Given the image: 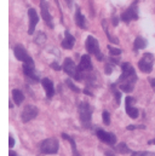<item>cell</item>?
<instances>
[{
  "mask_svg": "<svg viewBox=\"0 0 155 156\" xmlns=\"http://www.w3.org/2000/svg\"><path fill=\"white\" fill-rule=\"evenodd\" d=\"M13 53H15V57H16L18 61H21V62H23V63H26V64L34 66V61H33L32 57L27 53V51H26V48H24L23 46L17 45V46L13 48Z\"/></svg>",
  "mask_w": 155,
  "mask_h": 156,
  "instance_id": "8992f818",
  "label": "cell"
},
{
  "mask_svg": "<svg viewBox=\"0 0 155 156\" xmlns=\"http://www.w3.org/2000/svg\"><path fill=\"white\" fill-rule=\"evenodd\" d=\"M102 119H103L104 125H109V123H110V114H109L107 110H104V112H103V114H102Z\"/></svg>",
  "mask_w": 155,
  "mask_h": 156,
  "instance_id": "d4e9b609",
  "label": "cell"
},
{
  "mask_svg": "<svg viewBox=\"0 0 155 156\" xmlns=\"http://www.w3.org/2000/svg\"><path fill=\"white\" fill-rule=\"evenodd\" d=\"M45 40H46V37H45V34L39 32L38 35H37V38H35V42H38L39 45H41V44H44V42H45Z\"/></svg>",
  "mask_w": 155,
  "mask_h": 156,
  "instance_id": "484cf974",
  "label": "cell"
},
{
  "mask_svg": "<svg viewBox=\"0 0 155 156\" xmlns=\"http://www.w3.org/2000/svg\"><path fill=\"white\" fill-rule=\"evenodd\" d=\"M66 1H67V2H68V4H69V5H70V4H72V2H73V0H66Z\"/></svg>",
  "mask_w": 155,
  "mask_h": 156,
  "instance_id": "ab89813d",
  "label": "cell"
},
{
  "mask_svg": "<svg viewBox=\"0 0 155 156\" xmlns=\"http://www.w3.org/2000/svg\"><path fill=\"white\" fill-rule=\"evenodd\" d=\"M150 85L152 87H155V79H150Z\"/></svg>",
  "mask_w": 155,
  "mask_h": 156,
  "instance_id": "d590c367",
  "label": "cell"
},
{
  "mask_svg": "<svg viewBox=\"0 0 155 156\" xmlns=\"http://www.w3.org/2000/svg\"><path fill=\"white\" fill-rule=\"evenodd\" d=\"M40 7H41V16H42V20H44V21L46 22V24L52 29L55 26H53L52 17H51V15H50V12H49V9H47V4L42 2V4L40 5Z\"/></svg>",
  "mask_w": 155,
  "mask_h": 156,
  "instance_id": "7c38bea8",
  "label": "cell"
},
{
  "mask_svg": "<svg viewBox=\"0 0 155 156\" xmlns=\"http://www.w3.org/2000/svg\"><path fill=\"white\" fill-rule=\"evenodd\" d=\"M126 113H127V115L131 117V119H137L138 117V109L137 108H135L133 105L132 107H126Z\"/></svg>",
  "mask_w": 155,
  "mask_h": 156,
  "instance_id": "44dd1931",
  "label": "cell"
},
{
  "mask_svg": "<svg viewBox=\"0 0 155 156\" xmlns=\"http://www.w3.org/2000/svg\"><path fill=\"white\" fill-rule=\"evenodd\" d=\"M149 144H154V145H155V139H153V140H150V142H149Z\"/></svg>",
  "mask_w": 155,
  "mask_h": 156,
  "instance_id": "f35d334b",
  "label": "cell"
},
{
  "mask_svg": "<svg viewBox=\"0 0 155 156\" xmlns=\"http://www.w3.org/2000/svg\"><path fill=\"white\" fill-rule=\"evenodd\" d=\"M146 46H147V40L144 39V38H142V37L136 38L135 44H133L135 50H142V48H144Z\"/></svg>",
  "mask_w": 155,
  "mask_h": 156,
  "instance_id": "ac0fdd59",
  "label": "cell"
},
{
  "mask_svg": "<svg viewBox=\"0 0 155 156\" xmlns=\"http://www.w3.org/2000/svg\"><path fill=\"white\" fill-rule=\"evenodd\" d=\"M12 98H13V102L17 105H21V103L24 101V94L20 90H13L12 91Z\"/></svg>",
  "mask_w": 155,
  "mask_h": 156,
  "instance_id": "e0dca14e",
  "label": "cell"
},
{
  "mask_svg": "<svg viewBox=\"0 0 155 156\" xmlns=\"http://www.w3.org/2000/svg\"><path fill=\"white\" fill-rule=\"evenodd\" d=\"M23 73L26 74V76H28V78L33 79V80H35V81H39V75L38 73H37V70H35V68H34V66H31V64H23Z\"/></svg>",
  "mask_w": 155,
  "mask_h": 156,
  "instance_id": "9a60e30c",
  "label": "cell"
},
{
  "mask_svg": "<svg viewBox=\"0 0 155 156\" xmlns=\"http://www.w3.org/2000/svg\"><path fill=\"white\" fill-rule=\"evenodd\" d=\"M138 1H135L125 12L121 13V21L125 23H130L131 21H135L138 18V10H137Z\"/></svg>",
  "mask_w": 155,
  "mask_h": 156,
  "instance_id": "5b68a950",
  "label": "cell"
},
{
  "mask_svg": "<svg viewBox=\"0 0 155 156\" xmlns=\"http://www.w3.org/2000/svg\"><path fill=\"white\" fill-rule=\"evenodd\" d=\"M85 47H86L87 52L95 55L98 61H102L103 59V55L99 52V44H98V41H97L96 38L88 35L86 38V41H85Z\"/></svg>",
  "mask_w": 155,
  "mask_h": 156,
  "instance_id": "3957f363",
  "label": "cell"
},
{
  "mask_svg": "<svg viewBox=\"0 0 155 156\" xmlns=\"http://www.w3.org/2000/svg\"><path fill=\"white\" fill-rule=\"evenodd\" d=\"M108 50H109V52H110V55H112V56H119V55H121V50H120V48H117V47L108 46Z\"/></svg>",
  "mask_w": 155,
  "mask_h": 156,
  "instance_id": "cb8c5ba5",
  "label": "cell"
},
{
  "mask_svg": "<svg viewBox=\"0 0 155 156\" xmlns=\"http://www.w3.org/2000/svg\"><path fill=\"white\" fill-rule=\"evenodd\" d=\"M133 86H135V82H131V81L122 82V83H120V90L128 93V92H132L133 91Z\"/></svg>",
  "mask_w": 155,
  "mask_h": 156,
  "instance_id": "d6986e66",
  "label": "cell"
},
{
  "mask_svg": "<svg viewBox=\"0 0 155 156\" xmlns=\"http://www.w3.org/2000/svg\"><path fill=\"white\" fill-rule=\"evenodd\" d=\"M125 102H126V107H132L136 101H135L133 97H126V101Z\"/></svg>",
  "mask_w": 155,
  "mask_h": 156,
  "instance_id": "83f0119b",
  "label": "cell"
},
{
  "mask_svg": "<svg viewBox=\"0 0 155 156\" xmlns=\"http://www.w3.org/2000/svg\"><path fill=\"white\" fill-rule=\"evenodd\" d=\"M114 96H115L116 103H117V105H119V104H120V101H121V93H120L119 91L114 90Z\"/></svg>",
  "mask_w": 155,
  "mask_h": 156,
  "instance_id": "4dcf8cb0",
  "label": "cell"
},
{
  "mask_svg": "<svg viewBox=\"0 0 155 156\" xmlns=\"http://www.w3.org/2000/svg\"><path fill=\"white\" fill-rule=\"evenodd\" d=\"M41 85L46 92V97L47 98H52L53 94H55V86H53V82L47 78H44L41 80Z\"/></svg>",
  "mask_w": 155,
  "mask_h": 156,
  "instance_id": "8fae6325",
  "label": "cell"
},
{
  "mask_svg": "<svg viewBox=\"0 0 155 156\" xmlns=\"http://www.w3.org/2000/svg\"><path fill=\"white\" fill-rule=\"evenodd\" d=\"M62 138H64V139H67L70 144H72V148H73V150H74V153L77 151V145H75V142L73 140V138H70L68 134H66V133H62Z\"/></svg>",
  "mask_w": 155,
  "mask_h": 156,
  "instance_id": "603a6c76",
  "label": "cell"
},
{
  "mask_svg": "<svg viewBox=\"0 0 155 156\" xmlns=\"http://www.w3.org/2000/svg\"><path fill=\"white\" fill-rule=\"evenodd\" d=\"M81 72H90L92 70V62H91V58L88 55H84L80 59V63H79V67H78Z\"/></svg>",
  "mask_w": 155,
  "mask_h": 156,
  "instance_id": "4fadbf2b",
  "label": "cell"
},
{
  "mask_svg": "<svg viewBox=\"0 0 155 156\" xmlns=\"http://www.w3.org/2000/svg\"><path fill=\"white\" fill-rule=\"evenodd\" d=\"M37 116H38V108L34 105H27L21 114V119L23 122H29Z\"/></svg>",
  "mask_w": 155,
  "mask_h": 156,
  "instance_id": "9c48e42d",
  "label": "cell"
},
{
  "mask_svg": "<svg viewBox=\"0 0 155 156\" xmlns=\"http://www.w3.org/2000/svg\"><path fill=\"white\" fill-rule=\"evenodd\" d=\"M9 145H10V148L15 147V138L12 136H10V138H9Z\"/></svg>",
  "mask_w": 155,
  "mask_h": 156,
  "instance_id": "1f68e13d",
  "label": "cell"
},
{
  "mask_svg": "<svg viewBox=\"0 0 155 156\" xmlns=\"http://www.w3.org/2000/svg\"><path fill=\"white\" fill-rule=\"evenodd\" d=\"M51 67H52V68H53L55 70H61V69L63 68V67H59V66H58V64H57L56 62H53V63L51 64Z\"/></svg>",
  "mask_w": 155,
  "mask_h": 156,
  "instance_id": "d6a6232c",
  "label": "cell"
},
{
  "mask_svg": "<svg viewBox=\"0 0 155 156\" xmlns=\"http://www.w3.org/2000/svg\"><path fill=\"white\" fill-rule=\"evenodd\" d=\"M63 70L69 76H72L77 81H81L82 78H84L82 76V72L78 68L77 66H75V63L73 62V59H70V58H66L64 59V62H63Z\"/></svg>",
  "mask_w": 155,
  "mask_h": 156,
  "instance_id": "6da1fadb",
  "label": "cell"
},
{
  "mask_svg": "<svg viewBox=\"0 0 155 156\" xmlns=\"http://www.w3.org/2000/svg\"><path fill=\"white\" fill-rule=\"evenodd\" d=\"M144 129L146 128V126H143V125H141V126H136V125H130V126H127V129L128 131H132V129Z\"/></svg>",
  "mask_w": 155,
  "mask_h": 156,
  "instance_id": "f1b7e54d",
  "label": "cell"
},
{
  "mask_svg": "<svg viewBox=\"0 0 155 156\" xmlns=\"http://www.w3.org/2000/svg\"><path fill=\"white\" fill-rule=\"evenodd\" d=\"M115 149L119 154H127V153H131L130 148H128L125 143H119V144L115 147Z\"/></svg>",
  "mask_w": 155,
  "mask_h": 156,
  "instance_id": "ffe728a7",
  "label": "cell"
},
{
  "mask_svg": "<svg viewBox=\"0 0 155 156\" xmlns=\"http://www.w3.org/2000/svg\"><path fill=\"white\" fill-rule=\"evenodd\" d=\"M74 44H75L74 37H73L68 30H66V32H64V39L62 41V47L66 48V50H72L73 46H74Z\"/></svg>",
  "mask_w": 155,
  "mask_h": 156,
  "instance_id": "5bb4252c",
  "label": "cell"
},
{
  "mask_svg": "<svg viewBox=\"0 0 155 156\" xmlns=\"http://www.w3.org/2000/svg\"><path fill=\"white\" fill-rule=\"evenodd\" d=\"M10 156H17V155H16V153H13V151H10Z\"/></svg>",
  "mask_w": 155,
  "mask_h": 156,
  "instance_id": "74e56055",
  "label": "cell"
},
{
  "mask_svg": "<svg viewBox=\"0 0 155 156\" xmlns=\"http://www.w3.org/2000/svg\"><path fill=\"white\" fill-rule=\"evenodd\" d=\"M96 134H97L98 139H101L103 143H107L109 145H115L116 144V137L114 133L106 132L103 129H97L96 131Z\"/></svg>",
  "mask_w": 155,
  "mask_h": 156,
  "instance_id": "ba28073f",
  "label": "cell"
},
{
  "mask_svg": "<svg viewBox=\"0 0 155 156\" xmlns=\"http://www.w3.org/2000/svg\"><path fill=\"white\" fill-rule=\"evenodd\" d=\"M40 151L42 154H57L58 151V142L55 138H49L41 142Z\"/></svg>",
  "mask_w": 155,
  "mask_h": 156,
  "instance_id": "277c9868",
  "label": "cell"
},
{
  "mask_svg": "<svg viewBox=\"0 0 155 156\" xmlns=\"http://www.w3.org/2000/svg\"><path fill=\"white\" fill-rule=\"evenodd\" d=\"M28 16H29V28H28V34L32 35L35 30V26L39 22V16L37 13L35 9H29L28 10Z\"/></svg>",
  "mask_w": 155,
  "mask_h": 156,
  "instance_id": "30bf717a",
  "label": "cell"
},
{
  "mask_svg": "<svg viewBox=\"0 0 155 156\" xmlns=\"http://www.w3.org/2000/svg\"><path fill=\"white\" fill-rule=\"evenodd\" d=\"M79 116L85 127H88L91 123V117H92V108L88 103L82 102L79 105Z\"/></svg>",
  "mask_w": 155,
  "mask_h": 156,
  "instance_id": "7a4b0ae2",
  "label": "cell"
},
{
  "mask_svg": "<svg viewBox=\"0 0 155 156\" xmlns=\"http://www.w3.org/2000/svg\"><path fill=\"white\" fill-rule=\"evenodd\" d=\"M75 23H77V26H79L81 29H85L86 28V20L82 16V13H81V11H80L79 7L77 9V11H75Z\"/></svg>",
  "mask_w": 155,
  "mask_h": 156,
  "instance_id": "2e32d148",
  "label": "cell"
},
{
  "mask_svg": "<svg viewBox=\"0 0 155 156\" xmlns=\"http://www.w3.org/2000/svg\"><path fill=\"white\" fill-rule=\"evenodd\" d=\"M117 22H119V20L114 16V17H113V26H117Z\"/></svg>",
  "mask_w": 155,
  "mask_h": 156,
  "instance_id": "e575fe53",
  "label": "cell"
},
{
  "mask_svg": "<svg viewBox=\"0 0 155 156\" xmlns=\"http://www.w3.org/2000/svg\"><path fill=\"white\" fill-rule=\"evenodd\" d=\"M153 62H154V56L152 53H144L142 59L138 62V68L143 73H150L153 70Z\"/></svg>",
  "mask_w": 155,
  "mask_h": 156,
  "instance_id": "52a82bcc",
  "label": "cell"
},
{
  "mask_svg": "<svg viewBox=\"0 0 155 156\" xmlns=\"http://www.w3.org/2000/svg\"><path fill=\"white\" fill-rule=\"evenodd\" d=\"M66 83H67V86H68V87H69L72 91H74V92H77V93H79V92H80V88H79V87H77V86L73 83V81H72V80L67 79V80H66Z\"/></svg>",
  "mask_w": 155,
  "mask_h": 156,
  "instance_id": "7402d4cb",
  "label": "cell"
},
{
  "mask_svg": "<svg viewBox=\"0 0 155 156\" xmlns=\"http://www.w3.org/2000/svg\"><path fill=\"white\" fill-rule=\"evenodd\" d=\"M109 61H110L112 63H114V64H117V63H119V58H117V59H116V58H110Z\"/></svg>",
  "mask_w": 155,
  "mask_h": 156,
  "instance_id": "836d02e7",
  "label": "cell"
},
{
  "mask_svg": "<svg viewBox=\"0 0 155 156\" xmlns=\"http://www.w3.org/2000/svg\"><path fill=\"white\" fill-rule=\"evenodd\" d=\"M104 72H106V74L110 75V74H112V72H113V67H112V64L107 63V64H106V67H104Z\"/></svg>",
  "mask_w": 155,
  "mask_h": 156,
  "instance_id": "f546056e",
  "label": "cell"
},
{
  "mask_svg": "<svg viewBox=\"0 0 155 156\" xmlns=\"http://www.w3.org/2000/svg\"><path fill=\"white\" fill-rule=\"evenodd\" d=\"M131 156H155V153H150V151H139V153H133Z\"/></svg>",
  "mask_w": 155,
  "mask_h": 156,
  "instance_id": "4316f807",
  "label": "cell"
},
{
  "mask_svg": "<svg viewBox=\"0 0 155 156\" xmlns=\"http://www.w3.org/2000/svg\"><path fill=\"white\" fill-rule=\"evenodd\" d=\"M106 155L107 156H114L113 155V153H110V151H107V153H106Z\"/></svg>",
  "mask_w": 155,
  "mask_h": 156,
  "instance_id": "8d00e7d4",
  "label": "cell"
}]
</instances>
